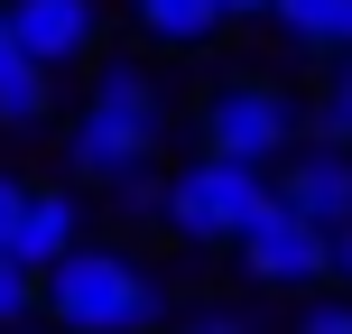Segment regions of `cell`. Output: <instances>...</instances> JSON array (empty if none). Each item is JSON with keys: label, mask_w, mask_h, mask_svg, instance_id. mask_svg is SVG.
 Instances as JSON below:
<instances>
[{"label": "cell", "mask_w": 352, "mask_h": 334, "mask_svg": "<svg viewBox=\"0 0 352 334\" xmlns=\"http://www.w3.org/2000/svg\"><path fill=\"white\" fill-rule=\"evenodd\" d=\"M158 140H167V93H158V74L140 65V56H111L102 74H93V93H84V112L65 121V167H74V186H111L130 213H158Z\"/></svg>", "instance_id": "cell-1"}, {"label": "cell", "mask_w": 352, "mask_h": 334, "mask_svg": "<svg viewBox=\"0 0 352 334\" xmlns=\"http://www.w3.org/2000/svg\"><path fill=\"white\" fill-rule=\"evenodd\" d=\"M37 316L56 334H158L167 325V279L111 242H74L56 269H37Z\"/></svg>", "instance_id": "cell-2"}, {"label": "cell", "mask_w": 352, "mask_h": 334, "mask_svg": "<svg viewBox=\"0 0 352 334\" xmlns=\"http://www.w3.org/2000/svg\"><path fill=\"white\" fill-rule=\"evenodd\" d=\"M260 205H269V167L213 158V149H195V158L158 186V223H167L186 251H232Z\"/></svg>", "instance_id": "cell-3"}, {"label": "cell", "mask_w": 352, "mask_h": 334, "mask_svg": "<svg viewBox=\"0 0 352 334\" xmlns=\"http://www.w3.org/2000/svg\"><path fill=\"white\" fill-rule=\"evenodd\" d=\"M195 140L213 158H241V167H278L297 149V103H287L269 74H232L195 103Z\"/></svg>", "instance_id": "cell-4"}, {"label": "cell", "mask_w": 352, "mask_h": 334, "mask_svg": "<svg viewBox=\"0 0 352 334\" xmlns=\"http://www.w3.org/2000/svg\"><path fill=\"white\" fill-rule=\"evenodd\" d=\"M241 279L269 288V298H316V288H334V232L306 223L297 205H278V186H269V205L241 223Z\"/></svg>", "instance_id": "cell-5"}, {"label": "cell", "mask_w": 352, "mask_h": 334, "mask_svg": "<svg viewBox=\"0 0 352 334\" xmlns=\"http://www.w3.org/2000/svg\"><path fill=\"white\" fill-rule=\"evenodd\" d=\"M0 19H10V47L47 74L84 65L93 37H102V0H0Z\"/></svg>", "instance_id": "cell-6"}, {"label": "cell", "mask_w": 352, "mask_h": 334, "mask_svg": "<svg viewBox=\"0 0 352 334\" xmlns=\"http://www.w3.org/2000/svg\"><path fill=\"white\" fill-rule=\"evenodd\" d=\"M278 205H297L306 223L334 232L343 213H352V149L343 140H297L278 158Z\"/></svg>", "instance_id": "cell-7"}, {"label": "cell", "mask_w": 352, "mask_h": 334, "mask_svg": "<svg viewBox=\"0 0 352 334\" xmlns=\"http://www.w3.org/2000/svg\"><path fill=\"white\" fill-rule=\"evenodd\" d=\"M74 242H84V195L74 186H28V205H19V223H10V260L56 269Z\"/></svg>", "instance_id": "cell-8"}, {"label": "cell", "mask_w": 352, "mask_h": 334, "mask_svg": "<svg viewBox=\"0 0 352 334\" xmlns=\"http://www.w3.org/2000/svg\"><path fill=\"white\" fill-rule=\"evenodd\" d=\"M130 19H140V37H158V47H213V37L232 28L223 0H130Z\"/></svg>", "instance_id": "cell-9"}, {"label": "cell", "mask_w": 352, "mask_h": 334, "mask_svg": "<svg viewBox=\"0 0 352 334\" xmlns=\"http://www.w3.org/2000/svg\"><path fill=\"white\" fill-rule=\"evenodd\" d=\"M47 112H56V74L10 56L0 65V130H47Z\"/></svg>", "instance_id": "cell-10"}, {"label": "cell", "mask_w": 352, "mask_h": 334, "mask_svg": "<svg viewBox=\"0 0 352 334\" xmlns=\"http://www.w3.org/2000/svg\"><path fill=\"white\" fill-rule=\"evenodd\" d=\"M343 10L352 0H269V19H278L297 47H324V56H343Z\"/></svg>", "instance_id": "cell-11"}, {"label": "cell", "mask_w": 352, "mask_h": 334, "mask_svg": "<svg viewBox=\"0 0 352 334\" xmlns=\"http://www.w3.org/2000/svg\"><path fill=\"white\" fill-rule=\"evenodd\" d=\"M316 140L352 149V56H334V74H324V93H316Z\"/></svg>", "instance_id": "cell-12"}, {"label": "cell", "mask_w": 352, "mask_h": 334, "mask_svg": "<svg viewBox=\"0 0 352 334\" xmlns=\"http://www.w3.org/2000/svg\"><path fill=\"white\" fill-rule=\"evenodd\" d=\"M37 316V269L28 260H10V251H0V334H19Z\"/></svg>", "instance_id": "cell-13"}, {"label": "cell", "mask_w": 352, "mask_h": 334, "mask_svg": "<svg viewBox=\"0 0 352 334\" xmlns=\"http://www.w3.org/2000/svg\"><path fill=\"white\" fill-rule=\"evenodd\" d=\"M176 334H260V325H250V316H232V306H195Z\"/></svg>", "instance_id": "cell-14"}, {"label": "cell", "mask_w": 352, "mask_h": 334, "mask_svg": "<svg viewBox=\"0 0 352 334\" xmlns=\"http://www.w3.org/2000/svg\"><path fill=\"white\" fill-rule=\"evenodd\" d=\"M297 334H352V298H324V306H306Z\"/></svg>", "instance_id": "cell-15"}, {"label": "cell", "mask_w": 352, "mask_h": 334, "mask_svg": "<svg viewBox=\"0 0 352 334\" xmlns=\"http://www.w3.org/2000/svg\"><path fill=\"white\" fill-rule=\"evenodd\" d=\"M19 205H28V176H10V167H0V251H10V223H19Z\"/></svg>", "instance_id": "cell-16"}, {"label": "cell", "mask_w": 352, "mask_h": 334, "mask_svg": "<svg viewBox=\"0 0 352 334\" xmlns=\"http://www.w3.org/2000/svg\"><path fill=\"white\" fill-rule=\"evenodd\" d=\"M334 288H352V213L334 223Z\"/></svg>", "instance_id": "cell-17"}, {"label": "cell", "mask_w": 352, "mask_h": 334, "mask_svg": "<svg viewBox=\"0 0 352 334\" xmlns=\"http://www.w3.org/2000/svg\"><path fill=\"white\" fill-rule=\"evenodd\" d=\"M223 10H232V19H269V0H223Z\"/></svg>", "instance_id": "cell-18"}, {"label": "cell", "mask_w": 352, "mask_h": 334, "mask_svg": "<svg viewBox=\"0 0 352 334\" xmlns=\"http://www.w3.org/2000/svg\"><path fill=\"white\" fill-rule=\"evenodd\" d=\"M10 56H19V47H10V19H0V65H10Z\"/></svg>", "instance_id": "cell-19"}, {"label": "cell", "mask_w": 352, "mask_h": 334, "mask_svg": "<svg viewBox=\"0 0 352 334\" xmlns=\"http://www.w3.org/2000/svg\"><path fill=\"white\" fill-rule=\"evenodd\" d=\"M343 56H352V10H343Z\"/></svg>", "instance_id": "cell-20"}, {"label": "cell", "mask_w": 352, "mask_h": 334, "mask_svg": "<svg viewBox=\"0 0 352 334\" xmlns=\"http://www.w3.org/2000/svg\"><path fill=\"white\" fill-rule=\"evenodd\" d=\"M19 334H28V325H19ZM47 334H56V325H47Z\"/></svg>", "instance_id": "cell-21"}]
</instances>
